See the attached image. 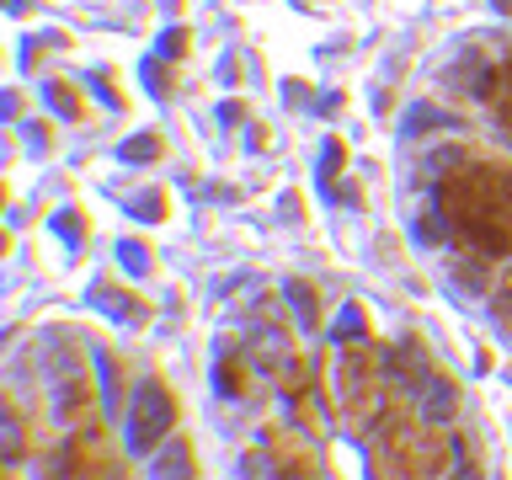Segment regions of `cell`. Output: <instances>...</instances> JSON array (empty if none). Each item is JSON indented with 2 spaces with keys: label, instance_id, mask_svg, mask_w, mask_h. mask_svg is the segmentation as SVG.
<instances>
[{
  "label": "cell",
  "instance_id": "cell-6",
  "mask_svg": "<svg viewBox=\"0 0 512 480\" xmlns=\"http://www.w3.org/2000/svg\"><path fill=\"white\" fill-rule=\"evenodd\" d=\"M48 400H54V416L59 422H80L91 406V379L86 368H70V374H54V384H48Z\"/></svg>",
  "mask_w": 512,
  "mask_h": 480
},
{
  "label": "cell",
  "instance_id": "cell-1",
  "mask_svg": "<svg viewBox=\"0 0 512 480\" xmlns=\"http://www.w3.org/2000/svg\"><path fill=\"white\" fill-rule=\"evenodd\" d=\"M438 214L448 235L475 256H512V171L464 160L438 182Z\"/></svg>",
  "mask_w": 512,
  "mask_h": 480
},
{
  "label": "cell",
  "instance_id": "cell-15",
  "mask_svg": "<svg viewBox=\"0 0 512 480\" xmlns=\"http://www.w3.org/2000/svg\"><path fill=\"white\" fill-rule=\"evenodd\" d=\"M496 320L512 326V256H507V278H502V288H496Z\"/></svg>",
  "mask_w": 512,
  "mask_h": 480
},
{
  "label": "cell",
  "instance_id": "cell-10",
  "mask_svg": "<svg viewBox=\"0 0 512 480\" xmlns=\"http://www.w3.org/2000/svg\"><path fill=\"white\" fill-rule=\"evenodd\" d=\"M283 299H288V310H294V320H299L304 331L320 326V304H315V288H310V283L288 278V283H283Z\"/></svg>",
  "mask_w": 512,
  "mask_h": 480
},
{
  "label": "cell",
  "instance_id": "cell-3",
  "mask_svg": "<svg viewBox=\"0 0 512 480\" xmlns=\"http://www.w3.org/2000/svg\"><path fill=\"white\" fill-rule=\"evenodd\" d=\"M379 352L368 342H347L342 352H336V374H331V390L336 400H342V411L352 416H368L374 411V390H379Z\"/></svg>",
  "mask_w": 512,
  "mask_h": 480
},
{
  "label": "cell",
  "instance_id": "cell-21",
  "mask_svg": "<svg viewBox=\"0 0 512 480\" xmlns=\"http://www.w3.org/2000/svg\"><path fill=\"white\" fill-rule=\"evenodd\" d=\"M123 267H134V272H144V246H128V240H123Z\"/></svg>",
  "mask_w": 512,
  "mask_h": 480
},
{
  "label": "cell",
  "instance_id": "cell-8",
  "mask_svg": "<svg viewBox=\"0 0 512 480\" xmlns=\"http://www.w3.org/2000/svg\"><path fill=\"white\" fill-rule=\"evenodd\" d=\"M454 411H459V384L443 379V374H427V384H422V422L448 427Z\"/></svg>",
  "mask_w": 512,
  "mask_h": 480
},
{
  "label": "cell",
  "instance_id": "cell-17",
  "mask_svg": "<svg viewBox=\"0 0 512 480\" xmlns=\"http://www.w3.org/2000/svg\"><path fill=\"white\" fill-rule=\"evenodd\" d=\"M464 160H470L464 150H438V155L427 160V171H432V176H448V166H464Z\"/></svg>",
  "mask_w": 512,
  "mask_h": 480
},
{
  "label": "cell",
  "instance_id": "cell-9",
  "mask_svg": "<svg viewBox=\"0 0 512 480\" xmlns=\"http://www.w3.org/2000/svg\"><path fill=\"white\" fill-rule=\"evenodd\" d=\"M150 480H192V448L182 438H171V448H160Z\"/></svg>",
  "mask_w": 512,
  "mask_h": 480
},
{
  "label": "cell",
  "instance_id": "cell-11",
  "mask_svg": "<svg viewBox=\"0 0 512 480\" xmlns=\"http://www.w3.org/2000/svg\"><path fill=\"white\" fill-rule=\"evenodd\" d=\"M22 448H27V427H22V416H16L6 400H0V464H11V459H22Z\"/></svg>",
  "mask_w": 512,
  "mask_h": 480
},
{
  "label": "cell",
  "instance_id": "cell-14",
  "mask_svg": "<svg viewBox=\"0 0 512 480\" xmlns=\"http://www.w3.org/2000/svg\"><path fill=\"white\" fill-rule=\"evenodd\" d=\"M155 155H160V139L155 134H139V139L123 144V160H134V166H144V160H155Z\"/></svg>",
  "mask_w": 512,
  "mask_h": 480
},
{
  "label": "cell",
  "instance_id": "cell-2",
  "mask_svg": "<svg viewBox=\"0 0 512 480\" xmlns=\"http://www.w3.org/2000/svg\"><path fill=\"white\" fill-rule=\"evenodd\" d=\"M459 459V443L448 438L443 427L432 422H406V416H390L379 432V475L384 480H443Z\"/></svg>",
  "mask_w": 512,
  "mask_h": 480
},
{
  "label": "cell",
  "instance_id": "cell-20",
  "mask_svg": "<svg viewBox=\"0 0 512 480\" xmlns=\"http://www.w3.org/2000/svg\"><path fill=\"white\" fill-rule=\"evenodd\" d=\"M448 480H480L475 459H464V448H459V459H454V475H448Z\"/></svg>",
  "mask_w": 512,
  "mask_h": 480
},
{
  "label": "cell",
  "instance_id": "cell-16",
  "mask_svg": "<svg viewBox=\"0 0 512 480\" xmlns=\"http://www.w3.org/2000/svg\"><path fill=\"white\" fill-rule=\"evenodd\" d=\"M240 379H246V374H240V363L224 358V363H219V390H224V395H240Z\"/></svg>",
  "mask_w": 512,
  "mask_h": 480
},
{
  "label": "cell",
  "instance_id": "cell-19",
  "mask_svg": "<svg viewBox=\"0 0 512 480\" xmlns=\"http://www.w3.org/2000/svg\"><path fill=\"white\" fill-rule=\"evenodd\" d=\"M496 118H502L507 139H512V86H502V91H496Z\"/></svg>",
  "mask_w": 512,
  "mask_h": 480
},
{
  "label": "cell",
  "instance_id": "cell-18",
  "mask_svg": "<svg viewBox=\"0 0 512 480\" xmlns=\"http://www.w3.org/2000/svg\"><path fill=\"white\" fill-rule=\"evenodd\" d=\"M160 54H171V59H182L187 54V32L182 27H171L166 38H160Z\"/></svg>",
  "mask_w": 512,
  "mask_h": 480
},
{
  "label": "cell",
  "instance_id": "cell-13",
  "mask_svg": "<svg viewBox=\"0 0 512 480\" xmlns=\"http://www.w3.org/2000/svg\"><path fill=\"white\" fill-rule=\"evenodd\" d=\"M438 128H454V118L438 107H411L406 112V134H438Z\"/></svg>",
  "mask_w": 512,
  "mask_h": 480
},
{
  "label": "cell",
  "instance_id": "cell-12",
  "mask_svg": "<svg viewBox=\"0 0 512 480\" xmlns=\"http://www.w3.org/2000/svg\"><path fill=\"white\" fill-rule=\"evenodd\" d=\"M331 336H336V347H347V342H368V331H363V310H358V304H342V315H336Z\"/></svg>",
  "mask_w": 512,
  "mask_h": 480
},
{
  "label": "cell",
  "instance_id": "cell-5",
  "mask_svg": "<svg viewBox=\"0 0 512 480\" xmlns=\"http://www.w3.org/2000/svg\"><path fill=\"white\" fill-rule=\"evenodd\" d=\"M64 454V464H70V475L75 480H123V470H118V454L107 448V438L96 427H80L70 443L59 448Z\"/></svg>",
  "mask_w": 512,
  "mask_h": 480
},
{
  "label": "cell",
  "instance_id": "cell-7",
  "mask_svg": "<svg viewBox=\"0 0 512 480\" xmlns=\"http://www.w3.org/2000/svg\"><path fill=\"white\" fill-rule=\"evenodd\" d=\"M379 368H384V379H390V384H400V390H422V384H427V358H422V347H416V342L390 347Z\"/></svg>",
  "mask_w": 512,
  "mask_h": 480
},
{
  "label": "cell",
  "instance_id": "cell-4",
  "mask_svg": "<svg viewBox=\"0 0 512 480\" xmlns=\"http://www.w3.org/2000/svg\"><path fill=\"white\" fill-rule=\"evenodd\" d=\"M171 427H176V395L160 379H144L134 400H128V448L144 454V448L166 443Z\"/></svg>",
  "mask_w": 512,
  "mask_h": 480
},
{
  "label": "cell",
  "instance_id": "cell-22",
  "mask_svg": "<svg viewBox=\"0 0 512 480\" xmlns=\"http://www.w3.org/2000/svg\"><path fill=\"white\" fill-rule=\"evenodd\" d=\"M491 6H496V11H502V16H512V0H491Z\"/></svg>",
  "mask_w": 512,
  "mask_h": 480
}]
</instances>
